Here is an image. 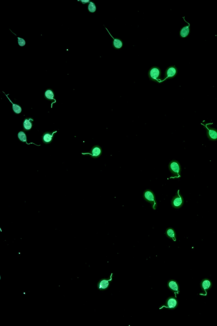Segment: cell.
<instances>
[{
  "label": "cell",
  "mask_w": 217,
  "mask_h": 326,
  "mask_svg": "<svg viewBox=\"0 0 217 326\" xmlns=\"http://www.w3.org/2000/svg\"><path fill=\"white\" fill-rule=\"evenodd\" d=\"M81 1L83 4H87L89 3V0H83V1Z\"/></svg>",
  "instance_id": "obj_22"
},
{
  "label": "cell",
  "mask_w": 217,
  "mask_h": 326,
  "mask_svg": "<svg viewBox=\"0 0 217 326\" xmlns=\"http://www.w3.org/2000/svg\"><path fill=\"white\" fill-rule=\"evenodd\" d=\"M177 301L175 298H169L167 301V306H163L162 307H160V309H162L163 307H165L166 308H174L177 306Z\"/></svg>",
  "instance_id": "obj_15"
},
{
  "label": "cell",
  "mask_w": 217,
  "mask_h": 326,
  "mask_svg": "<svg viewBox=\"0 0 217 326\" xmlns=\"http://www.w3.org/2000/svg\"><path fill=\"white\" fill-rule=\"evenodd\" d=\"M57 132V131H54L53 132H46L43 133L42 136V141L43 143L45 144H50L53 141L54 134Z\"/></svg>",
  "instance_id": "obj_9"
},
{
  "label": "cell",
  "mask_w": 217,
  "mask_h": 326,
  "mask_svg": "<svg viewBox=\"0 0 217 326\" xmlns=\"http://www.w3.org/2000/svg\"><path fill=\"white\" fill-rule=\"evenodd\" d=\"M88 10L90 13H93L96 11V7L94 3L89 2L88 6Z\"/></svg>",
  "instance_id": "obj_19"
},
{
  "label": "cell",
  "mask_w": 217,
  "mask_h": 326,
  "mask_svg": "<svg viewBox=\"0 0 217 326\" xmlns=\"http://www.w3.org/2000/svg\"><path fill=\"white\" fill-rule=\"evenodd\" d=\"M18 138H19V140L20 141H22L23 142H25L27 144H33L34 145L37 146H40V145H37L33 143H31L28 144L27 141V136H26V134H25V132L23 131H20L18 132Z\"/></svg>",
  "instance_id": "obj_14"
},
{
  "label": "cell",
  "mask_w": 217,
  "mask_h": 326,
  "mask_svg": "<svg viewBox=\"0 0 217 326\" xmlns=\"http://www.w3.org/2000/svg\"><path fill=\"white\" fill-rule=\"evenodd\" d=\"M143 197L146 201L151 204L153 209H156L157 208V203L154 193L151 190L147 189L143 192Z\"/></svg>",
  "instance_id": "obj_3"
},
{
  "label": "cell",
  "mask_w": 217,
  "mask_h": 326,
  "mask_svg": "<svg viewBox=\"0 0 217 326\" xmlns=\"http://www.w3.org/2000/svg\"><path fill=\"white\" fill-rule=\"evenodd\" d=\"M102 150L101 147L99 145H95L91 149L89 152L81 153L82 155H89L92 158L97 159L101 155Z\"/></svg>",
  "instance_id": "obj_4"
},
{
  "label": "cell",
  "mask_w": 217,
  "mask_h": 326,
  "mask_svg": "<svg viewBox=\"0 0 217 326\" xmlns=\"http://www.w3.org/2000/svg\"><path fill=\"white\" fill-rule=\"evenodd\" d=\"M178 73V69L177 67L174 66H170L166 69V78L163 80L165 81L168 79H172L177 76Z\"/></svg>",
  "instance_id": "obj_6"
},
{
  "label": "cell",
  "mask_w": 217,
  "mask_h": 326,
  "mask_svg": "<svg viewBox=\"0 0 217 326\" xmlns=\"http://www.w3.org/2000/svg\"><path fill=\"white\" fill-rule=\"evenodd\" d=\"M184 203V199L178 190V192L173 197L172 200V206L175 208L178 209L181 207Z\"/></svg>",
  "instance_id": "obj_5"
},
{
  "label": "cell",
  "mask_w": 217,
  "mask_h": 326,
  "mask_svg": "<svg viewBox=\"0 0 217 326\" xmlns=\"http://www.w3.org/2000/svg\"><path fill=\"white\" fill-rule=\"evenodd\" d=\"M44 97L45 99L51 102V108H52L53 104L54 103H55L56 102H57L55 99L54 93L52 89H51V88H48V89H47L45 92Z\"/></svg>",
  "instance_id": "obj_7"
},
{
  "label": "cell",
  "mask_w": 217,
  "mask_h": 326,
  "mask_svg": "<svg viewBox=\"0 0 217 326\" xmlns=\"http://www.w3.org/2000/svg\"><path fill=\"white\" fill-rule=\"evenodd\" d=\"M34 120L32 118H26L23 122V128L24 130L28 131L31 130L33 125Z\"/></svg>",
  "instance_id": "obj_10"
},
{
  "label": "cell",
  "mask_w": 217,
  "mask_h": 326,
  "mask_svg": "<svg viewBox=\"0 0 217 326\" xmlns=\"http://www.w3.org/2000/svg\"><path fill=\"white\" fill-rule=\"evenodd\" d=\"M107 30L108 32H109L110 35L112 37V38H113V46L114 48L117 49H121V48H122V46H123V42H122V40H121L119 39L114 38V37H113L112 36V35H111V34L110 33L109 31H108L107 29Z\"/></svg>",
  "instance_id": "obj_12"
},
{
  "label": "cell",
  "mask_w": 217,
  "mask_h": 326,
  "mask_svg": "<svg viewBox=\"0 0 217 326\" xmlns=\"http://www.w3.org/2000/svg\"><path fill=\"white\" fill-rule=\"evenodd\" d=\"M169 288H171L172 290H174L176 292H178V285L175 281H172L169 282Z\"/></svg>",
  "instance_id": "obj_18"
},
{
  "label": "cell",
  "mask_w": 217,
  "mask_h": 326,
  "mask_svg": "<svg viewBox=\"0 0 217 326\" xmlns=\"http://www.w3.org/2000/svg\"><path fill=\"white\" fill-rule=\"evenodd\" d=\"M161 71L158 67H153L148 71V76L152 81L156 82H162L161 79Z\"/></svg>",
  "instance_id": "obj_1"
},
{
  "label": "cell",
  "mask_w": 217,
  "mask_h": 326,
  "mask_svg": "<svg viewBox=\"0 0 217 326\" xmlns=\"http://www.w3.org/2000/svg\"><path fill=\"white\" fill-rule=\"evenodd\" d=\"M169 168L171 173L174 175V178L180 177L181 167L180 164L176 161H172L169 164Z\"/></svg>",
  "instance_id": "obj_2"
},
{
  "label": "cell",
  "mask_w": 217,
  "mask_h": 326,
  "mask_svg": "<svg viewBox=\"0 0 217 326\" xmlns=\"http://www.w3.org/2000/svg\"><path fill=\"white\" fill-rule=\"evenodd\" d=\"M166 234L167 236L170 237V238H172L174 241H176V236H175V232H174V229L172 228H169V229H167L166 232Z\"/></svg>",
  "instance_id": "obj_17"
},
{
  "label": "cell",
  "mask_w": 217,
  "mask_h": 326,
  "mask_svg": "<svg viewBox=\"0 0 217 326\" xmlns=\"http://www.w3.org/2000/svg\"><path fill=\"white\" fill-rule=\"evenodd\" d=\"M3 93H4L6 96H7V98L9 100V101H10V102H11V103L13 105V112H14L15 114H20V113H21V112H22V108H21V107L20 106V105L17 104L13 103V102L10 100V99L9 98V97H8V94L7 95L5 94V93L4 92H3Z\"/></svg>",
  "instance_id": "obj_13"
},
{
  "label": "cell",
  "mask_w": 217,
  "mask_h": 326,
  "mask_svg": "<svg viewBox=\"0 0 217 326\" xmlns=\"http://www.w3.org/2000/svg\"><path fill=\"white\" fill-rule=\"evenodd\" d=\"M18 43L19 46H23L25 45V41L24 39L18 37Z\"/></svg>",
  "instance_id": "obj_21"
},
{
  "label": "cell",
  "mask_w": 217,
  "mask_h": 326,
  "mask_svg": "<svg viewBox=\"0 0 217 326\" xmlns=\"http://www.w3.org/2000/svg\"><path fill=\"white\" fill-rule=\"evenodd\" d=\"M207 129V135L210 139L215 140L217 139V130L213 128H209L206 126Z\"/></svg>",
  "instance_id": "obj_11"
},
{
  "label": "cell",
  "mask_w": 217,
  "mask_h": 326,
  "mask_svg": "<svg viewBox=\"0 0 217 326\" xmlns=\"http://www.w3.org/2000/svg\"><path fill=\"white\" fill-rule=\"evenodd\" d=\"M183 18L184 19V21L186 22L188 24V25H185V26H184L181 28L180 32H179V35H180L181 38H185L187 37L188 35H189V33H190V23H188L185 20L184 17H183Z\"/></svg>",
  "instance_id": "obj_8"
},
{
  "label": "cell",
  "mask_w": 217,
  "mask_h": 326,
  "mask_svg": "<svg viewBox=\"0 0 217 326\" xmlns=\"http://www.w3.org/2000/svg\"><path fill=\"white\" fill-rule=\"evenodd\" d=\"M210 282L209 280H204L202 283V288L205 290H206V289H208V288H210Z\"/></svg>",
  "instance_id": "obj_20"
},
{
  "label": "cell",
  "mask_w": 217,
  "mask_h": 326,
  "mask_svg": "<svg viewBox=\"0 0 217 326\" xmlns=\"http://www.w3.org/2000/svg\"><path fill=\"white\" fill-rule=\"evenodd\" d=\"M112 275L111 274L110 279L109 280H102L98 284V288L99 289H105L108 288L109 285V282L112 280Z\"/></svg>",
  "instance_id": "obj_16"
}]
</instances>
